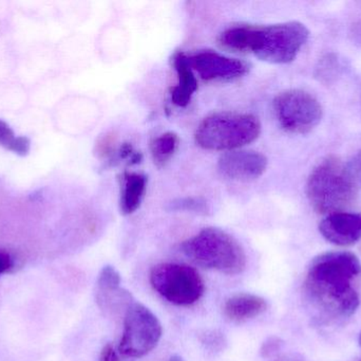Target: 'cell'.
Returning <instances> with one entry per match:
<instances>
[{"label": "cell", "instance_id": "obj_1", "mask_svg": "<svg viewBox=\"0 0 361 361\" xmlns=\"http://www.w3.org/2000/svg\"><path fill=\"white\" fill-rule=\"evenodd\" d=\"M361 275L360 259L349 251L320 254L312 261L305 290L312 304L329 319H345L360 304L353 282Z\"/></svg>", "mask_w": 361, "mask_h": 361}, {"label": "cell", "instance_id": "obj_2", "mask_svg": "<svg viewBox=\"0 0 361 361\" xmlns=\"http://www.w3.org/2000/svg\"><path fill=\"white\" fill-rule=\"evenodd\" d=\"M310 31L299 21L277 25H233L223 31L219 45L231 52L252 53L261 61L288 64L309 40Z\"/></svg>", "mask_w": 361, "mask_h": 361}, {"label": "cell", "instance_id": "obj_3", "mask_svg": "<svg viewBox=\"0 0 361 361\" xmlns=\"http://www.w3.org/2000/svg\"><path fill=\"white\" fill-rule=\"evenodd\" d=\"M358 182L336 157H328L310 175L307 195L310 203L320 214L339 213L352 206L358 193Z\"/></svg>", "mask_w": 361, "mask_h": 361}, {"label": "cell", "instance_id": "obj_4", "mask_svg": "<svg viewBox=\"0 0 361 361\" xmlns=\"http://www.w3.org/2000/svg\"><path fill=\"white\" fill-rule=\"evenodd\" d=\"M180 251L197 266L235 276L243 273L246 254L239 242L222 229H203L180 244Z\"/></svg>", "mask_w": 361, "mask_h": 361}, {"label": "cell", "instance_id": "obj_5", "mask_svg": "<svg viewBox=\"0 0 361 361\" xmlns=\"http://www.w3.org/2000/svg\"><path fill=\"white\" fill-rule=\"evenodd\" d=\"M261 123L252 114L216 112L206 117L195 131V142L207 150H237L258 139Z\"/></svg>", "mask_w": 361, "mask_h": 361}, {"label": "cell", "instance_id": "obj_6", "mask_svg": "<svg viewBox=\"0 0 361 361\" xmlns=\"http://www.w3.org/2000/svg\"><path fill=\"white\" fill-rule=\"evenodd\" d=\"M150 284L160 296L180 307L195 304L205 292V284L197 269L178 263L156 265L150 273Z\"/></svg>", "mask_w": 361, "mask_h": 361}, {"label": "cell", "instance_id": "obj_7", "mask_svg": "<svg viewBox=\"0 0 361 361\" xmlns=\"http://www.w3.org/2000/svg\"><path fill=\"white\" fill-rule=\"evenodd\" d=\"M162 335V324L158 317L145 305L133 302L125 313L118 353L123 357H143L158 345Z\"/></svg>", "mask_w": 361, "mask_h": 361}, {"label": "cell", "instance_id": "obj_8", "mask_svg": "<svg viewBox=\"0 0 361 361\" xmlns=\"http://www.w3.org/2000/svg\"><path fill=\"white\" fill-rule=\"evenodd\" d=\"M274 112L280 126L290 134L310 133L322 119V104L311 93L290 89L279 93L274 100Z\"/></svg>", "mask_w": 361, "mask_h": 361}, {"label": "cell", "instance_id": "obj_9", "mask_svg": "<svg viewBox=\"0 0 361 361\" xmlns=\"http://www.w3.org/2000/svg\"><path fill=\"white\" fill-rule=\"evenodd\" d=\"M188 61L193 71L207 83L231 82L245 76L250 70V65L245 61L212 50L188 55Z\"/></svg>", "mask_w": 361, "mask_h": 361}, {"label": "cell", "instance_id": "obj_10", "mask_svg": "<svg viewBox=\"0 0 361 361\" xmlns=\"http://www.w3.org/2000/svg\"><path fill=\"white\" fill-rule=\"evenodd\" d=\"M267 167V158L255 150H231L219 159L221 175L237 182L258 179Z\"/></svg>", "mask_w": 361, "mask_h": 361}, {"label": "cell", "instance_id": "obj_11", "mask_svg": "<svg viewBox=\"0 0 361 361\" xmlns=\"http://www.w3.org/2000/svg\"><path fill=\"white\" fill-rule=\"evenodd\" d=\"M319 231L326 241L334 245H354L361 241V213L331 214L320 223Z\"/></svg>", "mask_w": 361, "mask_h": 361}, {"label": "cell", "instance_id": "obj_12", "mask_svg": "<svg viewBox=\"0 0 361 361\" xmlns=\"http://www.w3.org/2000/svg\"><path fill=\"white\" fill-rule=\"evenodd\" d=\"M173 66L178 76V83L171 87V101L179 107H186L197 90V80L188 61V55L177 52L173 55Z\"/></svg>", "mask_w": 361, "mask_h": 361}, {"label": "cell", "instance_id": "obj_13", "mask_svg": "<svg viewBox=\"0 0 361 361\" xmlns=\"http://www.w3.org/2000/svg\"><path fill=\"white\" fill-rule=\"evenodd\" d=\"M267 309V302L262 297L252 294H237L227 299L223 312L231 321L244 322L254 319Z\"/></svg>", "mask_w": 361, "mask_h": 361}, {"label": "cell", "instance_id": "obj_14", "mask_svg": "<svg viewBox=\"0 0 361 361\" xmlns=\"http://www.w3.org/2000/svg\"><path fill=\"white\" fill-rule=\"evenodd\" d=\"M147 177L135 172H125L121 184V213L130 215L140 207L145 196Z\"/></svg>", "mask_w": 361, "mask_h": 361}, {"label": "cell", "instance_id": "obj_15", "mask_svg": "<svg viewBox=\"0 0 361 361\" xmlns=\"http://www.w3.org/2000/svg\"><path fill=\"white\" fill-rule=\"evenodd\" d=\"M179 136L173 131H167L154 138L150 146L154 165L159 167H165L179 148Z\"/></svg>", "mask_w": 361, "mask_h": 361}, {"label": "cell", "instance_id": "obj_16", "mask_svg": "<svg viewBox=\"0 0 361 361\" xmlns=\"http://www.w3.org/2000/svg\"><path fill=\"white\" fill-rule=\"evenodd\" d=\"M0 146L19 156H27L31 150V141L25 136H17L10 125L0 119Z\"/></svg>", "mask_w": 361, "mask_h": 361}, {"label": "cell", "instance_id": "obj_17", "mask_svg": "<svg viewBox=\"0 0 361 361\" xmlns=\"http://www.w3.org/2000/svg\"><path fill=\"white\" fill-rule=\"evenodd\" d=\"M169 208L173 211H190L195 213H207L208 205L203 199L200 197H186L178 199L169 203Z\"/></svg>", "mask_w": 361, "mask_h": 361}, {"label": "cell", "instance_id": "obj_18", "mask_svg": "<svg viewBox=\"0 0 361 361\" xmlns=\"http://www.w3.org/2000/svg\"><path fill=\"white\" fill-rule=\"evenodd\" d=\"M97 290L104 292V290H118L121 288V276L118 271L114 266L103 267L97 279Z\"/></svg>", "mask_w": 361, "mask_h": 361}, {"label": "cell", "instance_id": "obj_19", "mask_svg": "<svg viewBox=\"0 0 361 361\" xmlns=\"http://www.w3.org/2000/svg\"><path fill=\"white\" fill-rule=\"evenodd\" d=\"M116 139L114 135H106L102 137L97 143V154L101 158L108 159L118 154Z\"/></svg>", "mask_w": 361, "mask_h": 361}, {"label": "cell", "instance_id": "obj_20", "mask_svg": "<svg viewBox=\"0 0 361 361\" xmlns=\"http://www.w3.org/2000/svg\"><path fill=\"white\" fill-rule=\"evenodd\" d=\"M282 347H283V341L281 338L277 336L269 337L262 343L260 349L261 357L267 360L275 357L281 351Z\"/></svg>", "mask_w": 361, "mask_h": 361}, {"label": "cell", "instance_id": "obj_21", "mask_svg": "<svg viewBox=\"0 0 361 361\" xmlns=\"http://www.w3.org/2000/svg\"><path fill=\"white\" fill-rule=\"evenodd\" d=\"M348 169L351 172L356 182H361V152L354 155L347 165Z\"/></svg>", "mask_w": 361, "mask_h": 361}, {"label": "cell", "instance_id": "obj_22", "mask_svg": "<svg viewBox=\"0 0 361 361\" xmlns=\"http://www.w3.org/2000/svg\"><path fill=\"white\" fill-rule=\"evenodd\" d=\"M118 354L111 343H107L102 350L99 361H120Z\"/></svg>", "mask_w": 361, "mask_h": 361}, {"label": "cell", "instance_id": "obj_23", "mask_svg": "<svg viewBox=\"0 0 361 361\" xmlns=\"http://www.w3.org/2000/svg\"><path fill=\"white\" fill-rule=\"evenodd\" d=\"M224 337H222V334L216 335V332H212V334H206L205 341H203V343H206L208 347L214 348L216 349L218 347H222Z\"/></svg>", "mask_w": 361, "mask_h": 361}, {"label": "cell", "instance_id": "obj_24", "mask_svg": "<svg viewBox=\"0 0 361 361\" xmlns=\"http://www.w3.org/2000/svg\"><path fill=\"white\" fill-rule=\"evenodd\" d=\"M13 266V261L8 254L4 251H0V276L2 273L10 271Z\"/></svg>", "mask_w": 361, "mask_h": 361}, {"label": "cell", "instance_id": "obj_25", "mask_svg": "<svg viewBox=\"0 0 361 361\" xmlns=\"http://www.w3.org/2000/svg\"><path fill=\"white\" fill-rule=\"evenodd\" d=\"M352 36H353L354 40L361 46V19L352 28Z\"/></svg>", "mask_w": 361, "mask_h": 361}, {"label": "cell", "instance_id": "obj_26", "mask_svg": "<svg viewBox=\"0 0 361 361\" xmlns=\"http://www.w3.org/2000/svg\"><path fill=\"white\" fill-rule=\"evenodd\" d=\"M273 361H305L302 357L299 355H294V354H288V355H282L279 357L275 358Z\"/></svg>", "mask_w": 361, "mask_h": 361}, {"label": "cell", "instance_id": "obj_27", "mask_svg": "<svg viewBox=\"0 0 361 361\" xmlns=\"http://www.w3.org/2000/svg\"><path fill=\"white\" fill-rule=\"evenodd\" d=\"M169 361H184L182 360V358L180 357V356L178 355H173V357H171V360Z\"/></svg>", "mask_w": 361, "mask_h": 361}, {"label": "cell", "instance_id": "obj_28", "mask_svg": "<svg viewBox=\"0 0 361 361\" xmlns=\"http://www.w3.org/2000/svg\"><path fill=\"white\" fill-rule=\"evenodd\" d=\"M360 345H361V333H360Z\"/></svg>", "mask_w": 361, "mask_h": 361}]
</instances>
